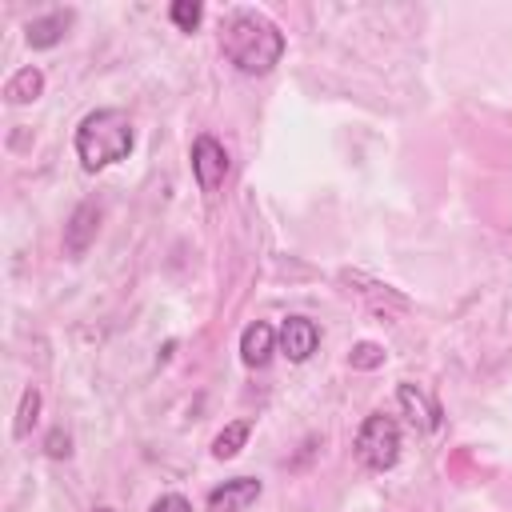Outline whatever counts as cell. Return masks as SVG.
<instances>
[{"mask_svg": "<svg viewBox=\"0 0 512 512\" xmlns=\"http://www.w3.org/2000/svg\"><path fill=\"white\" fill-rule=\"evenodd\" d=\"M220 48H224V56L240 72L264 76V72H272L280 64L284 36H280V28L264 12H256V8H232L220 20Z\"/></svg>", "mask_w": 512, "mask_h": 512, "instance_id": "1", "label": "cell"}, {"mask_svg": "<svg viewBox=\"0 0 512 512\" xmlns=\"http://www.w3.org/2000/svg\"><path fill=\"white\" fill-rule=\"evenodd\" d=\"M132 152V124L120 108H96L76 128V156L88 172L120 164Z\"/></svg>", "mask_w": 512, "mask_h": 512, "instance_id": "2", "label": "cell"}, {"mask_svg": "<svg viewBox=\"0 0 512 512\" xmlns=\"http://www.w3.org/2000/svg\"><path fill=\"white\" fill-rule=\"evenodd\" d=\"M356 456H360L364 468L388 472L400 460V428H396V420L384 416V412L368 416L360 424V432H356Z\"/></svg>", "mask_w": 512, "mask_h": 512, "instance_id": "3", "label": "cell"}, {"mask_svg": "<svg viewBox=\"0 0 512 512\" xmlns=\"http://www.w3.org/2000/svg\"><path fill=\"white\" fill-rule=\"evenodd\" d=\"M192 176H196L200 192H208V196L224 184V176H228V152H224L220 140L196 136V144H192Z\"/></svg>", "mask_w": 512, "mask_h": 512, "instance_id": "4", "label": "cell"}, {"mask_svg": "<svg viewBox=\"0 0 512 512\" xmlns=\"http://www.w3.org/2000/svg\"><path fill=\"white\" fill-rule=\"evenodd\" d=\"M276 344H280V352H284L292 364H304V360L316 352V344H320V328H316L308 316H288V320L280 324V332H276Z\"/></svg>", "mask_w": 512, "mask_h": 512, "instance_id": "5", "label": "cell"}, {"mask_svg": "<svg viewBox=\"0 0 512 512\" xmlns=\"http://www.w3.org/2000/svg\"><path fill=\"white\" fill-rule=\"evenodd\" d=\"M264 484L256 476H236V480H224L220 488L208 492V512H248L256 500H260Z\"/></svg>", "mask_w": 512, "mask_h": 512, "instance_id": "6", "label": "cell"}, {"mask_svg": "<svg viewBox=\"0 0 512 512\" xmlns=\"http://www.w3.org/2000/svg\"><path fill=\"white\" fill-rule=\"evenodd\" d=\"M272 352H276V332H272V324L256 320V324H248V328L240 332V360H244L248 368H264V364L272 360Z\"/></svg>", "mask_w": 512, "mask_h": 512, "instance_id": "7", "label": "cell"}, {"mask_svg": "<svg viewBox=\"0 0 512 512\" xmlns=\"http://www.w3.org/2000/svg\"><path fill=\"white\" fill-rule=\"evenodd\" d=\"M96 224H100V212H96V204H80V208L72 212L68 228H64V248H68L72 256L88 252V244L96 240Z\"/></svg>", "mask_w": 512, "mask_h": 512, "instance_id": "8", "label": "cell"}, {"mask_svg": "<svg viewBox=\"0 0 512 512\" xmlns=\"http://www.w3.org/2000/svg\"><path fill=\"white\" fill-rule=\"evenodd\" d=\"M68 24H72V12H48V16H40V20H32V24L24 28V40H28L32 48H52V44L64 40Z\"/></svg>", "mask_w": 512, "mask_h": 512, "instance_id": "9", "label": "cell"}, {"mask_svg": "<svg viewBox=\"0 0 512 512\" xmlns=\"http://www.w3.org/2000/svg\"><path fill=\"white\" fill-rule=\"evenodd\" d=\"M40 92H44V72L32 68V64L20 68V72H12L8 84H4V100H8V104H32Z\"/></svg>", "mask_w": 512, "mask_h": 512, "instance_id": "10", "label": "cell"}, {"mask_svg": "<svg viewBox=\"0 0 512 512\" xmlns=\"http://www.w3.org/2000/svg\"><path fill=\"white\" fill-rule=\"evenodd\" d=\"M396 400H400V408L412 416V424H416V428H424V432H432V428H436V408L416 392V384H400V388H396Z\"/></svg>", "mask_w": 512, "mask_h": 512, "instance_id": "11", "label": "cell"}, {"mask_svg": "<svg viewBox=\"0 0 512 512\" xmlns=\"http://www.w3.org/2000/svg\"><path fill=\"white\" fill-rule=\"evenodd\" d=\"M248 432H252V424H248V420H232V424L212 440V456H216V460H232V456L244 448Z\"/></svg>", "mask_w": 512, "mask_h": 512, "instance_id": "12", "label": "cell"}, {"mask_svg": "<svg viewBox=\"0 0 512 512\" xmlns=\"http://www.w3.org/2000/svg\"><path fill=\"white\" fill-rule=\"evenodd\" d=\"M36 416H40V388H24V396H20V412H16V440H24L28 432H32V424H36Z\"/></svg>", "mask_w": 512, "mask_h": 512, "instance_id": "13", "label": "cell"}, {"mask_svg": "<svg viewBox=\"0 0 512 512\" xmlns=\"http://www.w3.org/2000/svg\"><path fill=\"white\" fill-rule=\"evenodd\" d=\"M168 16H172V24H176L180 32H192V28L200 24V16H204V8H200L196 0H176Z\"/></svg>", "mask_w": 512, "mask_h": 512, "instance_id": "14", "label": "cell"}, {"mask_svg": "<svg viewBox=\"0 0 512 512\" xmlns=\"http://www.w3.org/2000/svg\"><path fill=\"white\" fill-rule=\"evenodd\" d=\"M348 364H352V368H380V364H384V348L364 340V344H356V348L348 352Z\"/></svg>", "mask_w": 512, "mask_h": 512, "instance_id": "15", "label": "cell"}, {"mask_svg": "<svg viewBox=\"0 0 512 512\" xmlns=\"http://www.w3.org/2000/svg\"><path fill=\"white\" fill-rule=\"evenodd\" d=\"M148 512H192V504H188L180 492H168V496H160V500H156Z\"/></svg>", "mask_w": 512, "mask_h": 512, "instance_id": "16", "label": "cell"}, {"mask_svg": "<svg viewBox=\"0 0 512 512\" xmlns=\"http://www.w3.org/2000/svg\"><path fill=\"white\" fill-rule=\"evenodd\" d=\"M68 452H72V448H68V436H64L60 428H56V432L48 436V456H52V460H64Z\"/></svg>", "mask_w": 512, "mask_h": 512, "instance_id": "17", "label": "cell"}, {"mask_svg": "<svg viewBox=\"0 0 512 512\" xmlns=\"http://www.w3.org/2000/svg\"><path fill=\"white\" fill-rule=\"evenodd\" d=\"M96 512H116V508H96Z\"/></svg>", "mask_w": 512, "mask_h": 512, "instance_id": "18", "label": "cell"}]
</instances>
